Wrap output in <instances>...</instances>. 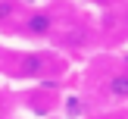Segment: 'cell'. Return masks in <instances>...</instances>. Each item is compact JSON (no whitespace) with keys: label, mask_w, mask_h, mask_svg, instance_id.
<instances>
[{"label":"cell","mask_w":128,"mask_h":119,"mask_svg":"<svg viewBox=\"0 0 128 119\" xmlns=\"http://www.w3.org/2000/svg\"><path fill=\"white\" fill-rule=\"evenodd\" d=\"M22 31L28 38H47L50 31H53V16H50V13H31V16L25 19Z\"/></svg>","instance_id":"cell-1"},{"label":"cell","mask_w":128,"mask_h":119,"mask_svg":"<svg viewBox=\"0 0 128 119\" xmlns=\"http://www.w3.org/2000/svg\"><path fill=\"white\" fill-rule=\"evenodd\" d=\"M44 72H47V56L44 53H22V60H19L22 78H41Z\"/></svg>","instance_id":"cell-2"},{"label":"cell","mask_w":128,"mask_h":119,"mask_svg":"<svg viewBox=\"0 0 128 119\" xmlns=\"http://www.w3.org/2000/svg\"><path fill=\"white\" fill-rule=\"evenodd\" d=\"M103 91L110 94V97H128V72L122 69V72H116V75H110L106 78V85H103Z\"/></svg>","instance_id":"cell-3"},{"label":"cell","mask_w":128,"mask_h":119,"mask_svg":"<svg viewBox=\"0 0 128 119\" xmlns=\"http://www.w3.org/2000/svg\"><path fill=\"white\" fill-rule=\"evenodd\" d=\"M19 10V0H0V22H6V19H12Z\"/></svg>","instance_id":"cell-4"},{"label":"cell","mask_w":128,"mask_h":119,"mask_svg":"<svg viewBox=\"0 0 128 119\" xmlns=\"http://www.w3.org/2000/svg\"><path fill=\"white\" fill-rule=\"evenodd\" d=\"M94 3H110V0H94Z\"/></svg>","instance_id":"cell-5"}]
</instances>
